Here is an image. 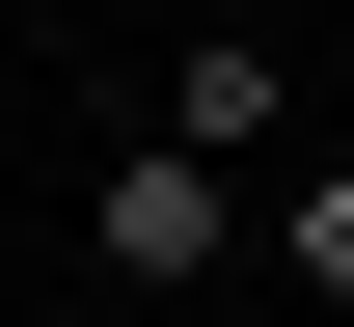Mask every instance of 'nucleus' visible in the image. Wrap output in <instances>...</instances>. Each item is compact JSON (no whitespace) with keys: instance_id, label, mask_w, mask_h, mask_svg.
Wrapping results in <instances>:
<instances>
[{"instance_id":"f257e3e1","label":"nucleus","mask_w":354,"mask_h":327,"mask_svg":"<svg viewBox=\"0 0 354 327\" xmlns=\"http://www.w3.org/2000/svg\"><path fill=\"white\" fill-rule=\"evenodd\" d=\"M82 245H109L136 300H191V273H218V137H164V164H109V218H82Z\"/></svg>"},{"instance_id":"f03ea898","label":"nucleus","mask_w":354,"mask_h":327,"mask_svg":"<svg viewBox=\"0 0 354 327\" xmlns=\"http://www.w3.org/2000/svg\"><path fill=\"white\" fill-rule=\"evenodd\" d=\"M300 273H327V300H354V164H327V191H300Z\"/></svg>"}]
</instances>
